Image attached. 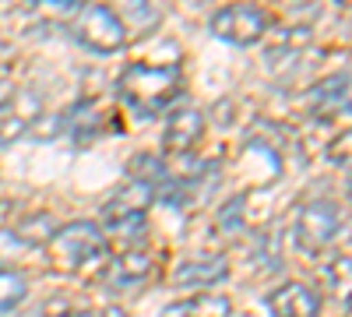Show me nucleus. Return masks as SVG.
Returning <instances> with one entry per match:
<instances>
[{"mask_svg": "<svg viewBox=\"0 0 352 317\" xmlns=\"http://www.w3.org/2000/svg\"><path fill=\"white\" fill-rule=\"evenodd\" d=\"M338 237V208L331 201H307L296 215V243L307 254H317Z\"/></svg>", "mask_w": 352, "mask_h": 317, "instance_id": "nucleus-5", "label": "nucleus"}, {"mask_svg": "<svg viewBox=\"0 0 352 317\" xmlns=\"http://www.w3.org/2000/svg\"><path fill=\"white\" fill-rule=\"evenodd\" d=\"M307 109L317 120H335L349 113V71L328 74L324 81H317L310 96H307Z\"/></svg>", "mask_w": 352, "mask_h": 317, "instance_id": "nucleus-6", "label": "nucleus"}, {"mask_svg": "<svg viewBox=\"0 0 352 317\" xmlns=\"http://www.w3.org/2000/svg\"><path fill=\"white\" fill-rule=\"evenodd\" d=\"M152 272V257L144 250H124L120 257H113V265L106 268V285L109 289H131L141 285Z\"/></svg>", "mask_w": 352, "mask_h": 317, "instance_id": "nucleus-11", "label": "nucleus"}, {"mask_svg": "<svg viewBox=\"0 0 352 317\" xmlns=\"http://www.w3.org/2000/svg\"><path fill=\"white\" fill-rule=\"evenodd\" d=\"M268 28V14L254 4H232L212 14V36L232 43V46H250L264 36Z\"/></svg>", "mask_w": 352, "mask_h": 317, "instance_id": "nucleus-4", "label": "nucleus"}, {"mask_svg": "<svg viewBox=\"0 0 352 317\" xmlns=\"http://www.w3.org/2000/svg\"><path fill=\"white\" fill-rule=\"evenodd\" d=\"M229 275V261L222 254H194L173 272V282L180 289H197V285H215Z\"/></svg>", "mask_w": 352, "mask_h": 317, "instance_id": "nucleus-8", "label": "nucleus"}, {"mask_svg": "<svg viewBox=\"0 0 352 317\" xmlns=\"http://www.w3.org/2000/svg\"><path fill=\"white\" fill-rule=\"evenodd\" d=\"M261 257H264V268H278L282 265V243H278V237L275 233H261Z\"/></svg>", "mask_w": 352, "mask_h": 317, "instance_id": "nucleus-18", "label": "nucleus"}, {"mask_svg": "<svg viewBox=\"0 0 352 317\" xmlns=\"http://www.w3.org/2000/svg\"><path fill=\"white\" fill-rule=\"evenodd\" d=\"M81 317H124V310H116V307H109V310H96V314H81Z\"/></svg>", "mask_w": 352, "mask_h": 317, "instance_id": "nucleus-24", "label": "nucleus"}, {"mask_svg": "<svg viewBox=\"0 0 352 317\" xmlns=\"http://www.w3.org/2000/svg\"><path fill=\"white\" fill-rule=\"evenodd\" d=\"M232 303L226 296H215V293H197L190 300H180V303H169L162 310V317H229Z\"/></svg>", "mask_w": 352, "mask_h": 317, "instance_id": "nucleus-13", "label": "nucleus"}, {"mask_svg": "<svg viewBox=\"0 0 352 317\" xmlns=\"http://www.w3.org/2000/svg\"><path fill=\"white\" fill-rule=\"evenodd\" d=\"M116 18H120V21H127V18H134V21H141V28H152L155 21H159V11L155 8H148V4H127L124 11H116Z\"/></svg>", "mask_w": 352, "mask_h": 317, "instance_id": "nucleus-19", "label": "nucleus"}, {"mask_svg": "<svg viewBox=\"0 0 352 317\" xmlns=\"http://www.w3.org/2000/svg\"><path fill=\"white\" fill-rule=\"evenodd\" d=\"M268 307H272L275 317H317L320 296L303 282H285L268 296Z\"/></svg>", "mask_w": 352, "mask_h": 317, "instance_id": "nucleus-10", "label": "nucleus"}, {"mask_svg": "<svg viewBox=\"0 0 352 317\" xmlns=\"http://www.w3.org/2000/svg\"><path fill=\"white\" fill-rule=\"evenodd\" d=\"M14 92H11V81L8 78H0V109H4L8 106V99H11Z\"/></svg>", "mask_w": 352, "mask_h": 317, "instance_id": "nucleus-23", "label": "nucleus"}, {"mask_svg": "<svg viewBox=\"0 0 352 317\" xmlns=\"http://www.w3.org/2000/svg\"><path fill=\"white\" fill-rule=\"evenodd\" d=\"M74 39L92 53H120L127 46V28L113 8L92 4L74 14Z\"/></svg>", "mask_w": 352, "mask_h": 317, "instance_id": "nucleus-3", "label": "nucleus"}, {"mask_svg": "<svg viewBox=\"0 0 352 317\" xmlns=\"http://www.w3.org/2000/svg\"><path fill=\"white\" fill-rule=\"evenodd\" d=\"M219 222H222L226 229H232V233H236V229H243V197H232L229 205L219 212Z\"/></svg>", "mask_w": 352, "mask_h": 317, "instance_id": "nucleus-20", "label": "nucleus"}, {"mask_svg": "<svg viewBox=\"0 0 352 317\" xmlns=\"http://www.w3.org/2000/svg\"><path fill=\"white\" fill-rule=\"evenodd\" d=\"M328 278H331L335 289H345V285H349V257H342V261H335L328 268Z\"/></svg>", "mask_w": 352, "mask_h": 317, "instance_id": "nucleus-22", "label": "nucleus"}, {"mask_svg": "<svg viewBox=\"0 0 352 317\" xmlns=\"http://www.w3.org/2000/svg\"><path fill=\"white\" fill-rule=\"evenodd\" d=\"M50 250H53V261L60 268L81 272L92 261H99V257H106L109 243H106V233L96 222H71V226H64V229L53 233Z\"/></svg>", "mask_w": 352, "mask_h": 317, "instance_id": "nucleus-2", "label": "nucleus"}, {"mask_svg": "<svg viewBox=\"0 0 352 317\" xmlns=\"http://www.w3.org/2000/svg\"><path fill=\"white\" fill-rule=\"evenodd\" d=\"M120 99L138 113V120H152L169 109V102L180 92V67H152V64H131L120 81Z\"/></svg>", "mask_w": 352, "mask_h": 317, "instance_id": "nucleus-1", "label": "nucleus"}, {"mask_svg": "<svg viewBox=\"0 0 352 317\" xmlns=\"http://www.w3.org/2000/svg\"><path fill=\"white\" fill-rule=\"evenodd\" d=\"M109 240H116L120 247L134 250V247L144 240V215H127V219L109 222V237H106V243H109Z\"/></svg>", "mask_w": 352, "mask_h": 317, "instance_id": "nucleus-15", "label": "nucleus"}, {"mask_svg": "<svg viewBox=\"0 0 352 317\" xmlns=\"http://www.w3.org/2000/svg\"><path fill=\"white\" fill-rule=\"evenodd\" d=\"M99 124H102V117H99V106L92 99H85V102H78V106H71L64 113V131L78 141V145L92 141L96 131H99Z\"/></svg>", "mask_w": 352, "mask_h": 317, "instance_id": "nucleus-14", "label": "nucleus"}, {"mask_svg": "<svg viewBox=\"0 0 352 317\" xmlns=\"http://www.w3.org/2000/svg\"><path fill=\"white\" fill-rule=\"evenodd\" d=\"M148 201H155V194L144 187V184H138V180H131L127 187H120L113 197H109V205H106V222H116V219H127V215H144V208H148Z\"/></svg>", "mask_w": 352, "mask_h": 317, "instance_id": "nucleus-12", "label": "nucleus"}, {"mask_svg": "<svg viewBox=\"0 0 352 317\" xmlns=\"http://www.w3.org/2000/svg\"><path fill=\"white\" fill-rule=\"evenodd\" d=\"M28 293V282L21 272H11V268H0V314L14 310Z\"/></svg>", "mask_w": 352, "mask_h": 317, "instance_id": "nucleus-16", "label": "nucleus"}, {"mask_svg": "<svg viewBox=\"0 0 352 317\" xmlns=\"http://www.w3.org/2000/svg\"><path fill=\"white\" fill-rule=\"evenodd\" d=\"M64 131V113H39V117L32 120V127H28V134L39 138V141H50Z\"/></svg>", "mask_w": 352, "mask_h": 317, "instance_id": "nucleus-17", "label": "nucleus"}, {"mask_svg": "<svg viewBox=\"0 0 352 317\" xmlns=\"http://www.w3.org/2000/svg\"><path fill=\"white\" fill-rule=\"evenodd\" d=\"M201 131H204V113L201 109L184 106V109L169 113V124H166V134H162L166 152H173V155L190 152L197 141H201Z\"/></svg>", "mask_w": 352, "mask_h": 317, "instance_id": "nucleus-9", "label": "nucleus"}, {"mask_svg": "<svg viewBox=\"0 0 352 317\" xmlns=\"http://www.w3.org/2000/svg\"><path fill=\"white\" fill-rule=\"evenodd\" d=\"M21 250H25V243L14 233H0V261H11V257H18Z\"/></svg>", "mask_w": 352, "mask_h": 317, "instance_id": "nucleus-21", "label": "nucleus"}, {"mask_svg": "<svg viewBox=\"0 0 352 317\" xmlns=\"http://www.w3.org/2000/svg\"><path fill=\"white\" fill-rule=\"evenodd\" d=\"M36 117H39V96L36 92H14L8 99V106L0 109V149L25 138Z\"/></svg>", "mask_w": 352, "mask_h": 317, "instance_id": "nucleus-7", "label": "nucleus"}]
</instances>
